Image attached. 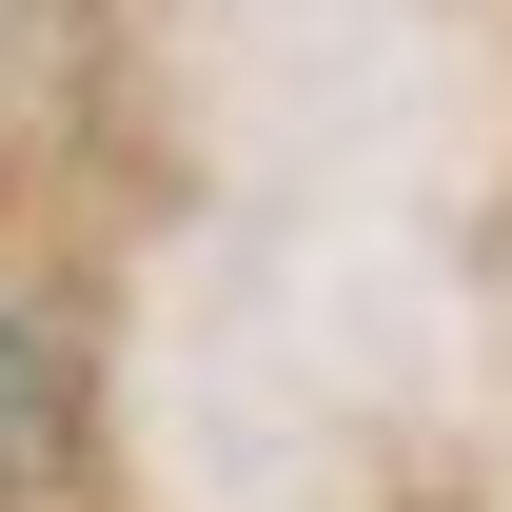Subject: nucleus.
Here are the masks:
<instances>
[{
    "mask_svg": "<svg viewBox=\"0 0 512 512\" xmlns=\"http://www.w3.org/2000/svg\"><path fill=\"white\" fill-rule=\"evenodd\" d=\"M60 453V375H40V335L0 316V473H40Z\"/></svg>",
    "mask_w": 512,
    "mask_h": 512,
    "instance_id": "nucleus-1",
    "label": "nucleus"
}]
</instances>
